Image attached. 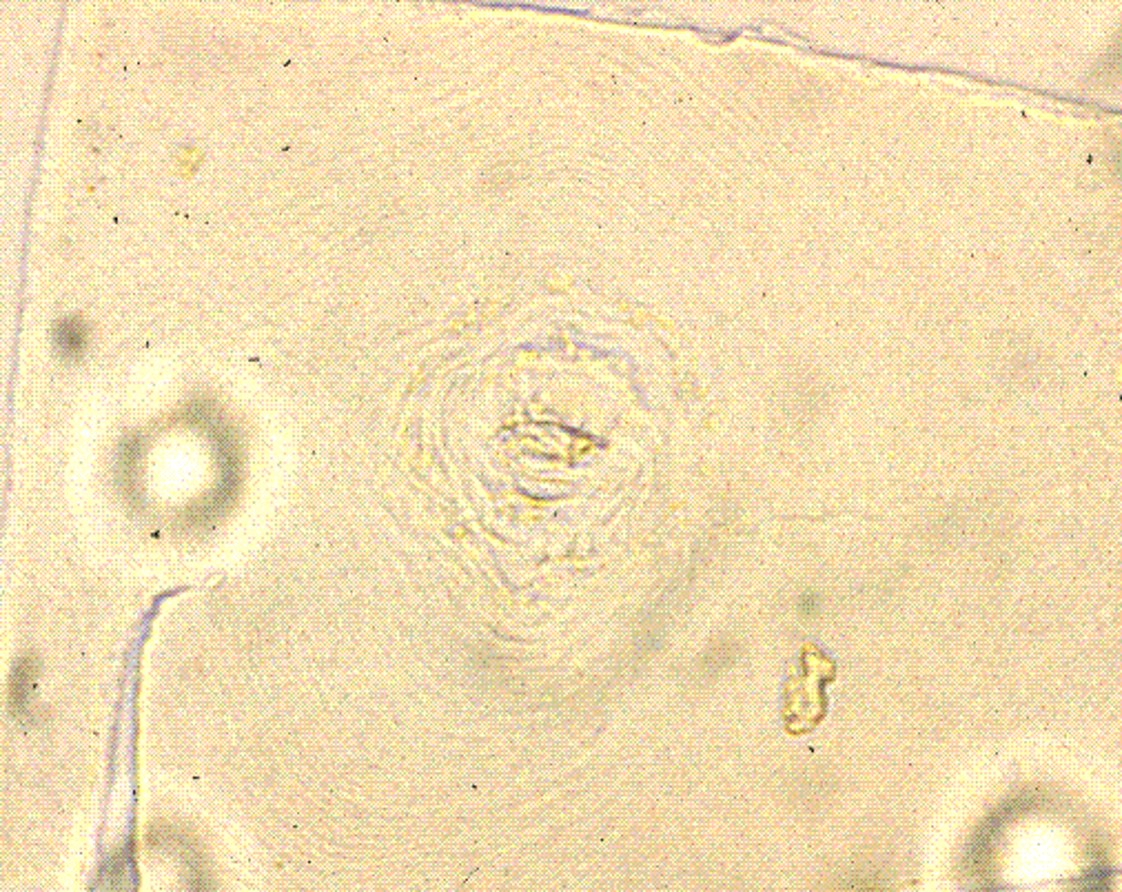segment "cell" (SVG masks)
I'll use <instances>...</instances> for the list:
<instances>
[{"instance_id":"cell-1","label":"cell","mask_w":1122,"mask_h":892,"mask_svg":"<svg viewBox=\"0 0 1122 892\" xmlns=\"http://www.w3.org/2000/svg\"><path fill=\"white\" fill-rule=\"evenodd\" d=\"M36 675H38L36 657L32 655L20 657L12 671V684H9V693H12L9 704H12V711L16 717H25L29 715V711H32V706L29 704H32Z\"/></svg>"},{"instance_id":"cell-2","label":"cell","mask_w":1122,"mask_h":892,"mask_svg":"<svg viewBox=\"0 0 1122 892\" xmlns=\"http://www.w3.org/2000/svg\"><path fill=\"white\" fill-rule=\"evenodd\" d=\"M87 340H89V329L83 320L71 316L58 320L54 329V344L65 360L83 358L87 349Z\"/></svg>"}]
</instances>
